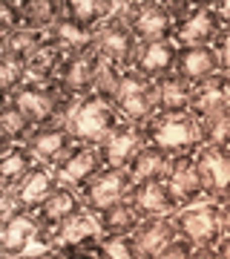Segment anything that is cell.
<instances>
[{"label":"cell","mask_w":230,"mask_h":259,"mask_svg":"<svg viewBox=\"0 0 230 259\" xmlns=\"http://www.w3.org/2000/svg\"><path fill=\"white\" fill-rule=\"evenodd\" d=\"M141 130H144L147 144L161 147L170 158L196 156V153L204 147L199 124H196V118L190 112H187V115H161V112H158V115H153L150 121H144Z\"/></svg>","instance_id":"obj_1"},{"label":"cell","mask_w":230,"mask_h":259,"mask_svg":"<svg viewBox=\"0 0 230 259\" xmlns=\"http://www.w3.org/2000/svg\"><path fill=\"white\" fill-rule=\"evenodd\" d=\"M115 15L127 20L138 44L173 40L175 20L170 18L164 0H115Z\"/></svg>","instance_id":"obj_2"},{"label":"cell","mask_w":230,"mask_h":259,"mask_svg":"<svg viewBox=\"0 0 230 259\" xmlns=\"http://www.w3.org/2000/svg\"><path fill=\"white\" fill-rule=\"evenodd\" d=\"M121 121L124 118H121V112L112 104L101 101L98 95H83L81 101L75 104L66 127L72 133L75 144H95L98 147Z\"/></svg>","instance_id":"obj_3"},{"label":"cell","mask_w":230,"mask_h":259,"mask_svg":"<svg viewBox=\"0 0 230 259\" xmlns=\"http://www.w3.org/2000/svg\"><path fill=\"white\" fill-rule=\"evenodd\" d=\"M175 228L184 239H190L196 248H216L224 239L221 228V204L216 202H202L193 207H184L173 216Z\"/></svg>","instance_id":"obj_4"},{"label":"cell","mask_w":230,"mask_h":259,"mask_svg":"<svg viewBox=\"0 0 230 259\" xmlns=\"http://www.w3.org/2000/svg\"><path fill=\"white\" fill-rule=\"evenodd\" d=\"M81 210H86L81 202V193L69 190V187H58L55 193L32 213L37 219V228H40L37 231V245L40 248H55V233Z\"/></svg>","instance_id":"obj_5"},{"label":"cell","mask_w":230,"mask_h":259,"mask_svg":"<svg viewBox=\"0 0 230 259\" xmlns=\"http://www.w3.org/2000/svg\"><path fill=\"white\" fill-rule=\"evenodd\" d=\"M132 187H135V182L127 173V167H104L101 173L81 190V202L89 213L98 216L101 210L129 199Z\"/></svg>","instance_id":"obj_6"},{"label":"cell","mask_w":230,"mask_h":259,"mask_svg":"<svg viewBox=\"0 0 230 259\" xmlns=\"http://www.w3.org/2000/svg\"><path fill=\"white\" fill-rule=\"evenodd\" d=\"M138 47H141L138 37L132 35V29L127 26V20L118 18V15H112V18L95 32V52H98L104 61H110V64H115L118 69H124V72L132 69Z\"/></svg>","instance_id":"obj_7"},{"label":"cell","mask_w":230,"mask_h":259,"mask_svg":"<svg viewBox=\"0 0 230 259\" xmlns=\"http://www.w3.org/2000/svg\"><path fill=\"white\" fill-rule=\"evenodd\" d=\"M115 110L121 112L124 121L132 124H144L153 115H158V104H156V83L147 81L144 75L127 69L124 81H121V93L115 101Z\"/></svg>","instance_id":"obj_8"},{"label":"cell","mask_w":230,"mask_h":259,"mask_svg":"<svg viewBox=\"0 0 230 259\" xmlns=\"http://www.w3.org/2000/svg\"><path fill=\"white\" fill-rule=\"evenodd\" d=\"M52 170H55V179L61 187H69V190L81 193L83 187L104 170V161L95 144H75Z\"/></svg>","instance_id":"obj_9"},{"label":"cell","mask_w":230,"mask_h":259,"mask_svg":"<svg viewBox=\"0 0 230 259\" xmlns=\"http://www.w3.org/2000/svg\"><path fill=\"white\" fill-rule=\"evenodd\" d=\"M161 182L167 185L170 196L175 199L178 210L207 202V193H204V182H202V173H199V164H196V156L173 158Z\"/></svg>","instance_id":"obj_10"},{"label":"cell","mask_w":230,"mask_h":259,"mask_svg":"<svg viewBox=\"0 0 230 259\" xmlns=\"http://www.w3.org/2000/svg\"><path fill=\"white\" fill-rule=\"evenodd\" d=\"M224 29L219 12L213 9V3H193L190 15L175 23V47L184 49V47H213L219 32Z\"/></svg>","instance_id":"obj_11"},{"label":"cell","mask_w":230,"mask_h":259,"mask_svg":"<svg viewBox=\"0 0 230 259\" xmlns=\"http://www.w3.org/2000/svg\"><path fill=\"white\" fill-rule=\"evenodd\" d=\"M196 164L202 173L207 202H230V147H207L196 153Z\"/></svg>","instance_id":"obj_12"},{"label":"cell","mask_w":230,"mask_h":259,"mask_svg":"<svg viewBox=\"0 0 230 259\" xmlns=\"http://www.w3.org/2000/svg\"><path fill=\"white\" fill-rule=\"evenodd\" d=\"M144 144H147V139H144L141 124L121 121L118 127L98 144V153H101L104 167H127L129 161H132V156H135Z\"/></svg>","instance_id":"obj_13"},{"label":"cell","mask_w":230,"mask_h":259,"mask_svg":"<svg viewBox=\"0 0 230 259\" xmlns=\"http://www.w3.org/2000/svg\"><path fill=\"white\" fill-rule=\"evenodd\" d=\"M58 187H61V185H58V179H55V170H52L49 164H40V161H37L26 176L12 187V196H15L18 210L35 213L37 207L49 199V196L55 193Z\"/></svg>","instance_id":"obj_14"},{"label":"cell","mask_w":230,"mask_h":259,"mask_svg":"<svg viewBox=\"0 0 230 259\" xmlns=\"http://www.w3.org/2000/svg\"><path fill=\"white\" fill-rule=\"evenodd\" d=\"M37 219L32 213H12L6 219H0V253L3 256H26V250L37 245Z\"/></svg>","instance_id":"obj_15"},{"label":"cell","mask_w":230,"mask_h":259,"mask_svg":"<svg viewBox=\"0 0 230 259\" xmlns=\"http://www.w3.org/2000/svg\"><path fill=\"white\" fill-rule=\"evenodd\" d=\"M98 66H101V55L95 49L92 52H81V55H69L61 75H58V87L66 95H72V98L92 95V83H95Z\"/></svg>","instance_id":"obj_16"},{"label":"cell","mask_w":230,"mask_h":259,"mask_svg":"<svg viewBox=\"0 0 230 259\" xmlns=\"http://www.w3.org/2000/svg\"><path fill=\"white\" fill-rule=\"evenodd\" d=\"M26 147L32 150V156L40 164L55 167L61 158L75 147V139L66 124H46V127H35V133L29 136Z\"/></svg>","instance_id":"obj_17"},{"label":"cell","mask_w":230,"mask_h":259,"mask_svg":"<svg viewBox=\"0 0 230 259\" xmlns=\"http://www.w3.org/2000/svg\"><path fill=\"white\" fill-rule=\"evenodd\" d=\"M175 61H178L175 40H150V44L138 47V55L132 61V72L144 75L147 81H158V78L175 72Z\"/></svg>","instance_id":"obj_18"},{"label":"cell","mask_w":230,"mask_h":259,"mask_svg":"<svg viewBox=\"0 0 230 259\" xmlns=\"http://www.w3.org/2000/svg\"><path fill=\"white\" fill-rule=\"evenodd\" d=\"M230 107V75H216L210 81L193 87L190 98V115L196 121H207Z\"/></svg>","instance_id":"obj_19"},{"label":"cell","mask_w":230,"mask_h":259,"mask_svg":"<svg viewBox=\"0 0 230 259\" xmlns=\"http://www.w3.org/2000/svg\"><path fill=\"white\" fill-rule=\"evenodd\" d=\"M175 75H181L184 81L193 83V87H199V83L221 75L219 58H216L213 47H184V49H178Z\"/></svg>","instance_id":"obj_20"},{"label":"cell","mask_w":230,"mask_h":259,"mask_svg":"<svg viewBox=\"0 0 230 259\" xmlns=\"http://www.w3.org/2000/svg\"><path fill=\"white\" fill-rule=\"evenodd\" d=\"M178 236H181V233H178V228H175L173 216L144 219V222L135 228V233H132V239H135V245H138L141 259H156L158 253H161L170 242L178 239Z\"/></svg>","instance_id":"obj_21"},{"label":"cell","mask_w":230,"mask_h":259,"mask_svg":"<svg viewBox=\"0 0 230 259\" xmlns=\"http://www.w3.org/2000/svg\"><path fill=\"white\" fill-rule=\"evenodd\" d=\"M129 202L135 204L141 219H158V216H175L178 204L170 196L164 182H147V185H135L129 193Z\"/></svg>","instance_id":"obj_22"},{"label":"cell","mask_w":230,"mask_h":259,"mask_svg":"<svg viewBox=\"0 0 230 259\" xmlns=\"http://www.w3.org/2000/svg\"><path fill=\"white\" fill-rule=\"evenodd\" d=\"M156 83V104L161 115H187L190 98H193V83H187L181 75H164Z\"/></svg>","instance_id":"obj_23"},{"label":"cell","mask_w":230,"mask_h":259,"mask_svg":"<svg viewBox=\"0 0 230 259\" xmlns=\"http://www.w3.org/2000/svg\"><path fill=\"white\" fill-rule=\"evenodd\" d=\"M115 15V0H64V18L86 32H98Z\"/></svg>","instance_id":"obj_24"},{"label":"cell","mask_w":230,"mask_h":259,"mask_svg":"<svg viewBox=\"0 0 230 259\" xmlns=\"http://www.w3.org/2000/svg\"><path fill=\"white\" fill-rule=\"evenodd\" d=\"M170 161H173V158L167 156L161 147H156V144H144V147L132 156V161L127 164V173L132 176L135 185L161 182L164 173H167V167H170Z\"/></svg>","instance_id":"obj_25"},{"label":"cell","mask_w":230,"mask_h":259,"mask_svg":"<svg viewBox=\"0 0 230 259\" xmlns=\"http://www.w3.org/2000/svg\"><path fill=\"white\" fill-rule=\"evenodd\" d=\"M32 133H35V124L26 112L15 101H3V110H0V153L15 147V144H26Z\"/></svg>","instance_id":"obj_26"},{"label":"cell","mask_w":230,"mask_h":259,"mask_svg":"<svg viewBox=\"0 0 230 259\" xmlns=\"http://www.w3.org/2000/svg\"><path fill=\"white\" fill-rule=\"evenodd\" d=\"M49 44H55L58 49H64L66 55H81V52H92L95 49V32H86L78 23L61 18L55 26L46 32Z\"/></svg>","instance_id":"obj_27"},{"label":"cell","mask_w":230,"mask_h":259,"mask_svg":"<svg viewBox=\"0 0 230 259\" xmlns=\"http://www.w3.org/2000/svg\"><path fill=\"white\" fill-rule=\"evenodd\" d=\"M66 52L64 49H58L55 44H49V37H46V44L37 49L35 55L29 58L26 64V72H29V81H37V83H55L61 69L66 64Z\"/></svg>","instance_id":"obj_28"},{"label":"cell","mask_w":230,"mask_h":259,"mask_svg":"<svg viewBox=\"0 0 230 259\" xmlns=\"http://www.w3.org/2000/svg\"><path fill=\"white\" fill-rule=\"evenodd\" d=\"M141 222L144 219H141V213L135 210V204L129 199H124V202L112 204V207L98 213V225H101L104 236H132Z\"/></svg>","instance_id":"obj_29"},{"label":"cell","mask_w":230,"mask_h":259,"mask_svg":"<svg viewBox=\"0 0 230 259\" xmlns=\"http://www.w3.org/2000/svg\"><path fill=\"white\" fill-rule=\"evenodd\" d=\"M37 164V158L32 156V150L26 144H15V147L0 153V187L12 190L29 170Z\"/></svg>","instance_id":"obj_30"},{"label":"cell","mask_w":230,"mask_h":259,"mask_svg":"<svg viewBox=\"0 0 230 259\" xmlns=\"http://www.w3.org/2000/svg\"><path fill=\"white\" fill-rule=\"evenodd\" d=\"M46 44V32H37L32 26H20L12 35L0 37V55H9L20 64H29V58Z\"/></svg>","instance_id":"obj_31"},{"label":"cell","mask_w":230,"mask_h":259,"mask_svg":"<svg viewBox=\"0 0 230 259\" xmlns=\"http://www.w3.org/2000/svg\"><path fill=\"white\" fill-rule=\"evenodd\" d=\"M23 3V26L49 32L64 18V0H20Z\"/></svg>","instance_id":"obj_32"},{"label":"cell","mask_w":230,"mask_h":259,"mask_svg":"<svg viewBox=\"0 0 230 259\" xmlns=\"http://www.w3.org/2000/svg\"><path fill=\"white\" fill-rule=\"evenodd\" d=\"M89 236H104L101 225H98V216H95V213L81 210L78 216H72V219L55 233V248H61V245H75V242L89 239Z\"/></svg>","instance_id":"obj_33"},{"label":"cell","mask_w":230,"mask_h":259,"mask_svg":"<svg viewBox=\"0 0 230 259\" xmlns=\"http://www.w3.org/2000/svg\"><path fill=\"white\" fill-rule=\"evenodd\" d=\"M121 81H124V69H118L115 64L104 61L101 58V66H98V75H95V83H92V95H98L101 101L112 104L118 101V93H121Z\"/></svg>","instance_id":"obj_34"},{"label":"cell","mask_w":230,"mask_h":259,"mask_svg":"<svg viewBox=\"0 0 230 259\" xmlns=\"http://www.w3.org/2000/svg\"><path fill=\"white\" fill-rule=\"evenodd\" d=\"M207 147H230V107L207 121H196Z\"/></svg>","instance_id":"obj_35"},{"label":"cell","mask_w":230,"mask_h":259,"mask_svg":"<svg viewBox=\"0 0 230 259\" xmlns=\"http://www.w3.org/2000/svg\"><path fill=\"white\" fill-rule=\"evenodd\" d=\"M26 81H29L26 64H20V61H15L9 55H0V90H3V101L12 98Z\"/></svg>","instance_id":"obj_36"},{"label":"cell","mask_w":230,"mask_h":259,"mask_svg":"<svg viewBox=\"0 0 230 259\" xmlns=\"http://www.w3.org/2000/svg\"><path fill=\"white\" fill-rule=\"evenodd\" d=\"M55 250L64 259H110L107 245H104V236H89V239H81V242H75V245H61Z\"/></svg>","instance_id":"obj_37"},{"label":"cell","mask_w":230,"mask_h":259,"mask_svg":"<svg viewBox=\"0 0 230 259\" xmlns=\"http://www.w3.org/2000/svg\"><path fill=\"white\" fill-rule=\"evenodd\" d=\"M23 26V3L20 0H3L0 3V37L12 35Z\"/></svg>","instance_id":"obj_38"},{"label":"cell","mask_w":230,"mask_h":259,"mask_svg":"<svg viewBox=\"0 0 230 259\" xmlns=\"http://www.w3.org/2000/svg\"><path fill=\"white\" fill-rule=\"evenodd\" d=\"M104 245H107L110 259H141L132 236H104Z\"/></svg>","instance_id":"obj_39"},{"label":"cell","mask_w":230,"mask_h":259,"mask_svg":"<svg viewBox=\"0 0 230 259\" xmlns=\"http://www.w3.org/2000/svg\"><path fill=\"white\" fill-rule=\"evenodd\" d=\"M213 52L219 58V69L221 75H230V26H224L216 37V44H213Z\"/></svg>","instance_id":"obj_40"},{"label":"cell","mask_w":230,"mask_h":259,"mask_svg":"<svg viewBox=\"0 0 230 259\" xmlns=\"http://www.w3.org/2000/svg\"><path fill=\"white\" fill-rule=\"evenodd\" d=\"M193 250H196V245L190 239H184V236H178L175 242H170L161 253H158L156 259H190L193 256Z\"/></svg>","instance_id":"obj_41"},{"label":"cell","mask_w":230,"mask_h":259,"mask_svg":"<svg viewBox=\"0 0 230 259\" xmlns=\"http://www.w3.org/2000/svg\"><path fill=\"white\" fill-rule=\"evenodd\" d=\"M167 12H170V18L175 20V23H181L187 15H190V9H193V3L190 0H164Z\"/></svg>","instance_id":"obj_42"},{"label":"cell","mask_w":230,"mask_h":259,"mask_svg":"<svg viewBox=\"0 0 230 259\" xmlns=\"http://www.w3.org/2000/svg\"><path fill=\"white\" fill-rule=\"evenodd\" d=\"M213 9L219 12L221 23H224V26H230V0H216V3H213Z\"/></svg>","instance_id":"obj_43"},{"label":"cell","mask_w":230,"mask_h":259,"mask_svg":"<svg viewBox=\"0 0 230 259\" xmlns=\"http://www.w3.org/2000/svg\"><path fill=\"white\" fill-rule=\"evenodd\" d=\"M20 259H64V256L55 248H40L37 253H26V256H20Z\"/></svg>","instance_id":"obj_44"},{"label":"cell","mask_w":230,"mask_h":259,"mask_svg":"<svg viewBox=\"0 0 230 259\" xmlns=\"http://www.w3.org/2000/svg\"><path fill=\"white\" fill-rule=\"evenodd\" d=\"M190 259H221V256H219V250L216 248H196Z\"/></svg>","instance_id":"obj_45"},{"label":"cell","mask_w":230,"mask_h":259,"mask_svg":"<svg viewBox=\"0 0 230 259\" xmlns=\"http://www.w3.org/2000/svg\"><path fill=\"white\" fill-rule=\"evenodd\" d=\"M221 228H224V236H230V202L221 204Z\"/></svg>","instance_id":"obj_46"},{"label":"cell","mask_w":230,"mask_h":259,"mask_svg":"<svg viewBox=\"0 0 230 259\" xmlns=\"http://www.w3.org/2000/svg\"><path fill=\"white\" fill-rule=\"evenodd\" d=\"M216 250H219V256H221V259H230V236H224V239L216 245Z\"/></svg>","instance_id":"obj_47"},{"label":"cell","mask_w":230,"mask_h":259,"mask_svg":"<svg viewBox=\"0 0 230 259\" xmlns=\"http://www.w3.org/2000/svg\"><path fill=\"white\" fill-rule=\"evenodd\" d=\"M3 259H15V256H3Z\"/></svg>","instance_id":"obj_48"}]
</instances>
